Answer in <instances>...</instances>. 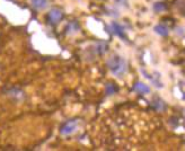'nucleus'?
Segmentation results:
<instances>
[{
    "mask_svg": "<svg viewBox=\"0 0 185 151\" xmlns=\"http://www.w3.org/2000/svg\"><path fill=\"white\" fill-rule=\"evenodd\" d=\"M107 67L116 77H123L128 70V63L125 59L120 55H112L107 60Z\"/></svg>",
    "mask_w": 185,
    "mask_h": 151,
    "instance_id": "nucleus-1",
    "label": "nucleus"
},
{
    "mask_svg": "<svg viewBox=\"0 0 185 151\" xmlns=\"http://www.w3.org/2000/svg\"><path fill=\"white\" fill-rule=\"evenodd\" d=\"M77 126H78V122L77 120H70V121H67L65 124L60 127V133L62 135H69V134L74 133L76 131Z\"/></svg>",
    "mask_w": 185,
    "mask_h": 151,
    "instance_id": "nucleus-2",
    "label": "nucleus"
},
{
    "mask_svg": "<svg viewBox=\"0 0 185 151\" xmlns=\"http://www.w3.org/2000/svg\"><path fill=\"white\" fill-rule=\"evenodd\" d=\"M62 18H63V12H62V10L59 8L51 9L50 12H49V14H47V19H49V21L53 25L58 24Z\"/></svg>",
    "mask_w": 185,
    "mask_h": 151,
    "instance_id": "nucleus-3",
    "label": "nucleus"
},
{
    "mask_svg": "<svg viewBox=\"0 0 185 151\" xmlns=\"http://www.w3.org/2000/svg\"><path fill=\"white\" fill-rule=\"evenodd\" d=\"M112 30H113V33H114L116 36H119V37H121V39H123V40H126V35H125V32H124L123 26H121L116 21H113V23H112Z\"/></svg>",
    "mask_w": 185,
    "mask_h": 151,
    "instance_id": "nucleus-4",
    "label": "nucleus"
},
{
    "mask_svg": "<svg viewBox=\"0 0 185 151\" xmlns=\"http://www.w3.org/2000/svg\"><path fill=\"white\" fill-rule=\"evenodd\" d=\"M137 92H139V94H142V95H146V94H149L150 92V88L147 86V85H144V83H140V81H138V83L134 85V88H133Z\"/></svg>",
    "mask_w": 185,
    "mask_h": 151,
    "instance_id": "nucleus-5",
    "label": "nucleus"
},
{
    "mask_svg": "<svg viewBox=\"0 0 185 151\" xmlns=\"http://www.w3.org/2000/svg\"><path fill=\"white\" fill-rule=\"evenodd\" d=\"M107 50H109V46H107V44L104 43V42L97 43V44L95 45V53L98 54V55H103L104 53L107 52Z\"/></svg>",
    "mask_w": 185,
    "mask_h": 151,
    "instance_id": "nucleus-6",
    "label": "nucleus"
},
{
    "mask_svg": "<svg viewBox=\"0 0 185 151\" xmlns=\"http://www.w3.org/2000/svg\"><path fill=\"white\" fill-rule=\"evenodd\" d=\"M153 108H155L156 111H159V112L165 111V108H166V105H165V103L158 97H156L155 99L153 101Z\"/></svg>",
    "mask_w": 185,
    "mask_h": 151,
    "instance_id": "nucleus-7",
    "label": "nucleus"
},
{
    "mask_svg": "<svg viewBox=\"0 0 185 151\" xmlns=\"http://www.w3.org/2000/svg\"><path fill=\"white\" fill-rule=\"evenodd\" d=\"M153 31L160 36H167L168 35V28L166 26H164V25H160V24L156 25Z\"/></svg>",
    "mask_w": 185,
    "mask_h": 151,
    "instance_id": "nucleus-8",
    "label": "nucleus"
},
{
    "mask_svg": "<svg viewBox=\"0 0 185 151\" xmlns=\"http://www.w3.org/2000/svg\"><path fill=\"white\" fill-rule=\"evenodd\" d=\"M8 95L12 96L16 101H21V99H23L24 98V92H22V90H19V89H15V88L12 89V90H9Z\"/></svg>",
    "mask_w": 185,
    "mask_h": 151,
    "instance_id": "nucleus-9",
    "label": "nucleus"
},
{
    "mask_svg": "<svg viewBox=\"0 0 185 151\" xmlns=\"http://www.w3.org/2000/svg\"><path fill=\"white\" fill-rule=\"evenodd\" d=\"M32 6L36 9H44L47 6V0H32Z\"/></svg>",
    "mask_w": 185,
    "mask_h": 151,
    "instance_id": "nucleus-10",
    "label": "nucleus"
},
{
    "mask_svg": "<svg viewBox=\"0 0 185 151\" xmlns=\"http://www.w3.org/2000/svg\"><path fill=\"white\" fill-rule=\"evenodd\" d=\"M116 92H118V88H116L114 85H112V83H107V85H106V94H107V95H113V94Z\"/></svg>",
    "mask_w": 185,
    "mask_h": 151,
    "instance_id": "nucleus-11",
    "label": "nucleus"
},
{
    "mask_svg": "<svg viewBox=\"0 0 185 151\" xmlns=\"http://www.w3.org/2000/svg\"><path fill=\"white\" fill-rule=\"evenodd\" d=\"M165 9H166V6H165L164 2H156L153 5V10L156 12H164Z\"/></svg>",
    "mask_w": 185,
    "mask_h": 151,
    "instance_id": "nucleus-12",
    "label": "nucleus"
},
{
    "mask_svg": "<svg viewBox=\"0 0 185 151\" xmlns=\"http://www.w3.org/2000/svg\"><path fill=\"white\" fill-rule=\"evenodd\" d=\"M118 1H119V2L121 3V5H123V2L125 3V0H118Z\"/></svg>",
    "mask_w": 185,
    "mask_h": 151,
    "instance_id": "nucleus-13",
    "label": "nucleus"
}]
</instances>
